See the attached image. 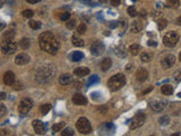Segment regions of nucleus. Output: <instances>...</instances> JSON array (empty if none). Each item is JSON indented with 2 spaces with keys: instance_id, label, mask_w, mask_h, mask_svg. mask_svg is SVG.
Listing matches in <instances>:
<instances>
[{
  "instance_id": "obj_7",
  "label": "nucleus",
  "mask_w": 181,
  "mask_h": 136,
  "mask_svg": "<svg viewBox=\"0 0 181 136\" xmlns=\"http://www.w3.org/2000/svg\"><path fill=\"white\" fill-rule=\"evenodd\" d=\"M17 50V43L14 40L10 41H1V51L4 55L10 56L15 53Z\"/></svg>"
},
{
  "instance_id": "obj_56",
  "label": "nucleus",
  "mask_w": 181,
  "mask_h": 136,
  "mask_svg": "<svg viewBox=\"0 0 181 136\" xmlns=\"http://www.w3.org/2000/svg\"><path fill=\"white\" fill-rule=\"evenodd\" d=\"M99 1H100V2H106L108 0H99Z\"/></svg>"
},
{
  "instance_id": "obj_38",
  "label": "nucleus",
  "mask_w": 181,
  "mask_h": 136,
  "mask_svg": "<svg viewBox=\"0 0 181 136\" xmlns=\"http://www.w3.org/2000/svg\"><path fill=\"white\" fill-rule=\"evenodd\" d=\"M86 24H84V23H80V24L77 26V33L78 34H84V33H86Z\"/></svg>"
},
{
  "instance_id": "obj_1",
  "label": "nucleus",
  "mask_w": 181,
  "mask_h": 136,
  "mask_svg": "<svg viewBox=\"0 0 181 136\" xmlns=\"http://www.w3.org/2000/svg\"><path fill=\"white\" fill-rule=\"evenodd\" d=\"M39 46L44 52H47L51 56H55L58 53L60 43L58 39L51 32H43L39 36Z\"/></svg>"
},
{
  "instance_id": "obj_45",
  "label": "nucleus",
  "mask_w": 181,
  "mask_h": 136,
  "mask_svg": "<svg viewBox=\"0 0 181 136\" xmlns=\"http://www.w3.org/2000/svg\"><path fill=\"white\" fill-rule=\"evenodd\" d=\"M110 2L113 7H118L119 5L121 4V0H110Z\"/></svg>"
},
{
  "instance_id": "obj_53",
  "label": "nucleus",
  "mask_w": 181,
  "mask_h": 136,
  "mask_svg": "<svg viewBox=\"0 0 181 136\" xmlns=\"http://www.w3.org/2000/svg\"><path fill=\"white\" fill-rule=\"evenodd\" d=\"M160 16H161V13H160V11H158V13H155V15L153 14V17H154L155 19H156V18H158V17H160Z\"/></svg>"
},
{
  "instance_id": "obj_54",
  "label": "nucleus",
  "mask_w": 181,
  "mask_h": 136,
  "mask_svg": "<svg viewBox=\"0 0 181 136\" xmlns=\"http://www.w3.org/2000/svg\"><path fill=\"white\" fill-rule=\"evenodd\" d=\"M111 27L113 28V27H116V26H118V23H116V22H112V24L110 25Z\"/></svg>"
},
{
  "instance_id": "obj_4",
  "label": "nucleus",
  "mask_w": 181,
  "mask_h": 136,
  "mask_svg": "<svg viewBox=\"0 0 181 136\" xmlns=\"http://www.w3.org/2000/svg\"><path fill=\"white\" fill-rule=\"evenodd\" d=\"M180 41V35L175 31H170L163 36V44L168 48H173Z\"/></svg>"
},
{
  "instance_id": "obj_49",
  "label": "nucleus",
  "mask_w": 181,
  "mask_h": 136,
  "mask_svg": "<svg viewBox=\"0 0 181 136\" xmlns=\"http://www.w3.org/2000/svg\"><path fill=\"white\" fill-rule=\"evenodd\" d=\"M28 4H38V2H40L41 0H26Z\"/></svg>"
},
{
  "instance_id": "obj_37",
  "label": "nucleus",
  "mask_w": 181,
  "mask_h": 136,
  "mask_svg": "<svg viewBox=\"0 0 181 136\" xmlns=\"http://www.w3.org/2000/svg\"><path fill=\"white\" fill-rule=\"evenodd\" d=\"M22 15H23L25 18H32V17L34 16V11L31 10V9H25V10H23Z\"/></svg>"
},
{
  "instance_id": "obj_47",
  "label": "nucleus",
  "mask_w": 181,
  "mask_h": 136,
  "mask_svg": "<svg viewBox=\"0 0 181 136\" xmlns=\"http://www.w3.org/2000/svg\"><path fill=\"white\" fill-rule=\"evenodd\" d=\"M10 134V130H7V129H2L1 132H0V135L4 136V135H9Z\"/></svg>"
},
{
  "instance_id": "obj_10",
  "label": "nucleus",
  "mask_w": 181,
  "mask_h": 136,
  "mask_svg": "<svg viewBox=\"0 0 181 136\" xmlns=\"http://www.w3.org/2000/svg\"><path fill=\"white\" fill-rule=\"evenodd\" d=\"M174 64H175V56L171 55V53H170V55H166L165 57H163L162 60H161V66H162V68H164V69L171 68Z\"/></svg>"
},
{
  "instance_id": "obj_8",
  "label": "nucleus",
  "mask_w": 181,
  "mask_h": 136,
  "mask_svg": "<svg viewBox=\"0 0 181 136\" xmlns=\"http://www.w3.org/2000/svg\"><path fill=\"white\" fill-rule=\"evenodd\" d=\"M145 120H146V115L143 113V112H139V113L135 115L134 117H133V119L130 120L129 128L130 129H136V128L142 127L143 125L145 124Z\"/></svg>"
},
{
  "instance_id": "obj_23",
  "label": "nucleus",
  "mask_w": 181,
  "mask_h": 136,
  "mask_svg": "<svg viewBox=\"0 0 181 136\" xmlns=\"http://www.w3.org/2000/svg\"><path fill=\"white\" fill-rule=\"evenodd\" d=\"M14 38H15V32L14 31H7V32H4L2 36H1V41L14 40Z\"/></svg>"
},
{
  "instance_id": "obj_18",
  "label": "nucleus",
  "mask_w": 181,
  "mask_h": 136,
  "mask_svg": "<svg viewBox=\"0 0 181 136\" xmlns=\"http://www.w3.org/2000/svg\"><path fill=\"white\" fill-rule=\"evenodd\" d=\"M71 82H72V77H71V75H69V74H63V75H61L59 77V84L62 85V86L70 84Z\"/></svg>"
},
{
  "instance_id": "obj_25",
  "label": "nucleus",
  "mask_w": 181,
  "mask_h": 136,
  "mask_svg": "<svg viewBox=\"0 0 181 136\" xmlns=\"http://www.w3.org/2000/svg\"><path fill=\"white\" fill-rule=\"evenodd\" d=\"M70 58L72 61H76V63H77V61H80V60L84 58V55H83V52H80V51H75V52L71 53Z\"/></svg>"
},
{
  "instance_id": "obj_51",
  "label": "nucleus",
  "mask_w": 181,
  "mask_h": 136,
  "mask_svg": "<svg viewBox=\"0 0 181 136\" xmlns=\"http://www.w3.org/2000/svg\"><path fill=\"white\" fill-rule=\"evenodd\" d=\"M175 23H177V25H179V26H181V16H179V17H178V18H177Z\"/></svg>"
},
{
  "instance_id": "obj_20",
  "label": "nucleus",
  "mask_w": 181,
  "mask_h": 136,
  "mask_svg": "<svg viewBox=\"0 0 181 136\" xmlns=\"http://www.w3.org/2000/svg\"><path fill=\"white\" fill-rule=\"evenodd\" d=\"M71 43H72L74 47H78V48L84 47V44H85L84 40H82L78 35H72L71 36Z\"/></svg>"
},
{
  "instance_id": "obj_15",
  "label": "nucleus",
  "mask_w": 181,
  "mask_h": 136,
  "mask_svg": "<svg viewBox=\"0 0 181 136\" xmlns=\"http://www.w3.org/2000/svg\"><path fill=\"white\" fill-rule=\"evenodd\" d=\"M30 63V56L27 53H18L15 58V64L18 66H23Z\"/></svg>"
},
{
  "instance_id": "obj_42",
  "label": "nucleus",
  "mask_w": 181,
  "mask_h": 136,
  "mask_svg": "<svg viewBox=\"0 0 181 136\" xmlns=\"http://www.w3.org/2000/svg\"><path fill=\"white\" fill-rule=\"evenodd\" d=\"M173 80L175 82H181V70H177L173 74Z\"/></svg>"
},
{
  "instance_id": "obj_30",
  "label": "nucleus",
  "mask_w": 181,
  "mask_h": 136,
  "mask_svg": "<svg viewBox=\"0 0 181 136\" xmlns=\"http://www.w3.org/2000/svg\"><path fill=\"white\" fill-rule=\"evenodd\" d=\"M66 126V122H58V124H55L53 126H52V130H53V133H57V132H61L63 129V127Z\"/></svg>"
},
{
  "instance_id": "obj_26",
  "label": "nucleus",
  "mask_w": 181,
  "mask_h": 136,
  "mask_svg": "<svg viewBox=\"0 0 181 136\" xmlns=\"http://www.w3.org/2000/svg\"><path fill=\"white\" fill-rule=\"evenodd\" d=\"M116 55L118 57H120V58H125L127 55V50L125 49V47L124 46H120V47H118V48L116 49Z\"/></svg>"
},
{
  "instance_id": "obj_2",
  "label": "nucleus",
  "mask_w": 181,
  "mask_h": 136,
  "mask_svg": "<svg viewBox=\"0 0 181 136\" xmlns=\"http://www.w3.org/2000/svg\"><path fill=\"white\" fill-rule=\"evenodd\" d=\"M55 73H57V69L53 65H44V66L39 68V70L35 75V80L40 84H48L53 80Z\"/></svg>"
},
{
  "instance_id": "obj_19",
  "label": "nucleus",
  "mask_w": 181,
  "mask_h": 136,
  "mask_svg": "<svg viewBox=\"0 0 181 136\" xmlns=\"http://www.w3.org/2000/svg\"><path fill=\"white\" fill-rule=\"evenodd\" d=\"M112 66V60L110 58H104L102 61H101V69L103 72H108Z\"/></svg>"
},
{
  "instance_id": "obj_16",
  "label": "nucleus",
  "mask_w": 181,
  "mask_h": 136,
  "mask_svg": "<svg viewBox=\"0 0 181 136\" xmlns=\"http://www.w3.org/2000/svg\"><path fill=\"white\" fill-rule=\"evenodd\" d=\"M148 78V70L145 68H139L136 72V80H138L139 83H144L145 80H147Z\"/></svg>"
},
{
  "instance_id": "obj_35",
  "label": "nucleus",
  "mask_w": 181,
  "mask_h": 136,
  "mask_svg": "<svg viewBox=\"0 0 181 136\" xmlns=\"http://www.w3.org/2000/svg\"><path fill=\"white\" fill-rule=\"evenodd\" d=\"M30 27H31L32 30H39L40 27H41V22H38V21H30Z\"/></svg>"
},
{
  "instance_id": "obj_29",
  "label": "nucleus",
  "mask_w": 181,
  "mask_h": 136,
  "mask_svg": "<svg viewBox=\"0 0 181 136\" xmlns=\"http://www.w3.org/2000/svg\"><path fill=\"white\" fill-rule=\"evenodd\" d=\"M50 110H51V104L49 103L41 104V107H40V113L41 115H47Z\"/></svg>"
},
{
  "instance_id": "obj_39",
  "label": "nucleus",
  "mask_w": 181,
  "mask_h": 136,
  "mask_svg": "<svg viewBox=\"0 0 181 136\" xmlns=\"http://www.w3.org/2000/svg\"><path fill=\"white\" fill-rule=\"evenodd\" d=\"M69 19H70V14L68 11H65L60 15V21H62V22H67Z\"/></svg>"
},
{
  "instance_id": "obj_13",
  "label": "nucleus",
  "mask_w": 181,
  "mask_h": 136,
  "mask_svg": "<svg viewBox=\"0 0 181 136\" xmlns=\"http://www.w3.org/2000/svg\"><path fill=\"white\" fill-rule=\"evenodd\" d=\"M2 80H4V83H5L6 85H8V86H13L14 83L16 82V76L13 72L8 70V72H6L5 74H4Z\"/></svg>"
},
{
  "instance_id": "obj_24",
  "label": "nucleus",
  "mask_w": 181,
  "mask_h": 136,
  "mask_svg": "<svg viewBox=\"0 0 181 136\" xmlns=\"http://www.w3.org/2000/svg\"><path fill=\"white\" fill-rule=\"evenodd\" d=\"M18 46L23 49V50H27V49L30 48V46H31V41H30V39H27V38H23L22 40L19 41Z\"/></svg>"
},
{
  "instance_id": "obj_3",
  "label": "nucleus",
  "mask_w": 181,
  "mask_h": 136,
  "mask_svg": "<svg viewBox=\"0 0 181 136\" xmlns=\"http://www.w3.org/2000/svg\"><path fill=\"white\" fill-rule=\"evenodd\" d=\"M125 84H126V77L124 74H116L111 76L110 80H108V88L112 92L121 90L125 86Z\"/></svg>"
},
{
  "instance_id": "obj_55",
  "label": "nucleus",
  "mask_w": 181,
  "mask_h": 136,
  "mask_svg": "<svg viewBox=\"0 0 181 136\" xmlns=\"http://www.w3.org/2000/svg\"><path fill=\"white\" fill-rule=\"evenodd\" d=\"M142 16H146V11H144V10H142Z\"/></svg>"
},
{
  "instance_id": "obj_50",
  "label": "nucleus",
  "mask_w": 181,
  "mask_h": 136,
  "mask_svg": "<svg viewBox=\"0 0 181 136\" xmlns=\"http://www.w3.org/2000/svg\"><path fill=\"white\" fill-rule=\"evenodd\" d=\"M152 90H153V86H150V88H148L147 90H145V91L143 92V94H147V93H148V92H150Z\"/></svg>"
},
{
  "instance_id": "obj_14",
  "label": "nucleus",
  "mask_w": 181,
  "mask_h": 136,
  "mask_svg": "<svg viewBox=\"0 0 181 136\" xmlns=\"http://www.w3.org/2000/svg\"><path fill=\"white\" fill-rule=\"evenodd\" d=\"M71 100H72V103L76 104V105H86L87 104V99L82 93L74 94L72 98H71Z\"/></svg>"
},
{
  "instance_id": "obj_9",
  "label": "nucleus",
  "mask_w": 181,
  "mask_h": 136,
  "mask_svg": "<svg viewBox=\"0 0 181 136\" xmlns=\"http://www.w3.org/2000/svg\"><path fill=\"white\" fill-rule=\"evenodd\" d=\"M32 108H33V101L28 98H24L18 104V112L21 115H26L31 111Z\"/></svg>"
},
{
  "instance_id": "obj_59",
  "label": "nucleus",
  "mask_w": 181,
  "mask_h": 136,
  "mask_svg": "<svg viewBox=\"0 0 181 136\" xmlns=\"http://www.w3.org/2000/svg\"><path fill=\"white\" fill-rule=\"evenodd\" d=\"M133 1H135V0H133Z\"/></svg>"
},
{
  "instance_id": "obj_40",
  "label": "nucleus",
  "mask_w": 181,
  "mask_h": 136,
  "mask_svg": "<svg viewBox=\"0 0 181 136\" xmlns=\"http://www.w3.org/2000/svg\"><path fill=\"white\" fill-rule=\"evenodd\" d=\"M13 88H14V90H16V91H21V90H23L24 88V85H23V83L22 82H17L16 80L15 83H14V85H13Z\"/></svg>"
},
{
  "instance_id": "obj_22",
  "label": "nucleus",
  "mask_w": 181,
  "mask_h": 136,
  "mask_svg": "<svg viewBox=\"0 0 181 136\" xmlns=\"http://www.w3.org/2000/svg\"><path fill=\"white\" fill-rule=\"evenodd\" d=\"M161 92L164 94V95H171L173 93V88L169 84H165V85H162L161 86Z\"/></svg>"
},
{
  "instance_id": "obj_57",
  "label": "nucleus",
  "mask_w": 181,
  "mask_h": 136,
  "mask_svg": "<svg viewBox=\"0 0 181 136\" xmlns=\"http://www.w3.org/2000/svg\"><path fill=\"white\" fill-rule=\"evenodd\" d=\"M179 61L181 63V52H180V55H179Z\"/></svg>"
},
{
  "instance_id": "obj_41",
  "label": "nucleus",
  "mask_w": 181,
  "mask_h": 136,
  "mask_svg": "<svg viewBox=\"0 0 181 136\" xmlns=\"http://www.w3.org/2000/svg\"><path fill=\"white\" fill-rule=\"evenodd\" d=\"M67 27L69 28V30H72V28H75L76 27V21L75 19H69V21H67Z\"/></svg>"
},
{
  "instance_id": "obj_5",
  "label": "nucleus",
  "mask_w": 181,
  "mask_h": 136,
  "mask_svg": "<svg viewBox=\"0 0 181 136\" xmlns=\"http://www.w3.org/2000/svg\"><path fill=\"white\" fill-rule=\"evenodd\" d=\"M76 128L80 134H84V135H87L92 132V125L89 122V120L85 118V117H80L77 122H76Z\"/></svg>"
},
{
  "instance_id": "obj_33",
  "label": "nucleus",
  "mask_w": 181,
  "mask_h": 136,
  "mask_svg": "<svg viewBox=\"0 0 181 136\" xmlns=\"http://www.w3.org/2000/svg\"><path fill=\"white\" fill-rule=\"evenodd\" d=\"M74 134H75V130L71 127H66L61 132V136H74Z\"/></svg>"
},
{
  "instance_id": "obj_31",
  "label": "nucleus",
  "mask_w": 181,
  "mask_h": 136,
  "mask_svg": "<svg viewBox=\"0 0 181 136\" xmlns=\"http://www.w3.org/2000/svg\"><path fill=\"white\" fill-rule=\"evenodd\" d=\"M168 24H169L168 19H165V18H161V19L158 21V30H160V31H163L166 26H168Z\"/></svg>"
},
{
  "instance_id": "obj_58",
  "label": "nucleus",
  "mask_w": 181,
  "mask_h": 136,
  "mask_svg": "<svg viewBox=\"0 0 181 136\" xmlns=\"http://www.w3.org/2000/svg\"><path fill=\"white\" fill-rule=\"evenodd\" d=\"M178 95H179V98H181V93H179V94H178Z\"/></svg>"
},
{
  "instance_id": "obj_12",
  "label": "nucleus",
  "mask_w": 181,
  "mask_h": 136,
  "mask_svg": "<svg viewBox=\"0 0 181 136\" xmlns=\"http://www.w3.org/2000/svg\"><path fill=\"white\" fill-rule=\"evenodd\" d=\"M32 126L34 132L38 134V135H43L45 133V126H44V122L41 121L39 119H35L32 121Z\"/></svg>"
},
{
  "instance_id": "obj_6",
  "label": "nucleus",
  "mask_w": 181,
  "mask_h": 136,
  "mask_svg": "<svg viewBox=\"0 0 181 136\" xmlns=\"http://www.w3.org/2000/svg\"><path fill=\"white\" fill-rule=\"evenodd\" d=\"M168 101L163 99H150L148 102V107L152 111L154 112H161L163 111L168 107Z\"/></svg>"
},
{
  "instance_id": "obj_34",
  "label": "nucleus",
  "mask_w": 181,
  "mask_h": 136,
  "mask_svg": "<svg viewBox=\"0 0 181 136\" xmlns=\"http://www.w3.org/2000/svg\"><path fill=\"white\" fill-rule=\"evenodd\" d=\"M141 60H142L143 63H150V60H152V56H150V53H147V52H143L142 55H141Z\"/></svg>"
},
{
  "instance_id": "obj_48",
  "label": "nucleus",
  "mask_w": 181,
  "mask_h": 136,
  "mask_svg": "<svg viewBox=\"0 0 181 136\" xmlns=\"http://www.w3.org/2000/svg\"><path fill=\"white\" fill-rule=\"evenodd\" d=\"M147 44H148V46H150V47H155V46H156V44H158V43H156V42H155V41H153V40H150V41H148V42H147Z\"/></svg>"
},
{
  "instance_id": "obj_11",
  "label": "nucleus",
  "mask_w": 181,
  "mask_h": 136,
  "mask_svg": "<svg viewBox=\"0 0 181 136\" xmlns=\"http://www.w3.org/2000/svg\"><path fill=\"white\" fill-rule=\"evenodd\" d=\"M89 51H91V53L93 56H101L103 52H104V46H103L102 42L96 41V42H94L89 47Z\"/></svg>"
},
{
  "instance_id": "obj_36",
  "label": "nucleus",
  "mask_w": 181,
  "mask_h": 136,
  "mask_svg": "<svg viewBox=\"0 0 181 136\" xmlns=\"http://www.w3.org/2000/svg\"><path fill=\"white\" fill-rule=\"evenodd\" d=\"M127 11H128V14H129V16L130 17H136L137 16V9H136L135 6H130V7H128Z\"/></svg>"
},
{
  "instance_id": "obj_46",
  "label": "nucleus",
  "mask_w": 181,
  "mask_h": 136,
  "mask_svg": "<svg viewBox=\"0 0 181 136\" xmlns=\"http://www.w3.org/2000/svg\"><path fill=\"white\" fill-rule=\"evenodd\" d=\"M80 1H83L84 4H86V5H88V6H94L93 0H80Z\"/></svg>"
},
{
  "instance_id": "obj_44",
  "label": "nucleus",
  "mask_w": 181,
  "mask_h": 136,
  "mask_svg": "<svg viewBox=\"0 0 181 136\" xmlns=\"http://www.w3.org/2000/svg\"><path fill=\"white\" fill-rule=\"evenodd\" d=\"M5 115H6V107L4 103H1L0 104V117H4Z\"/></svg>"
},
{
  "instance_id": "obj_21",
  "label": "nucleus",
  "mask_w": 181,
  "mask_h": 136,
  "mask_svg": "<svg viewBox=\"0 0 181 136\" xmlns=\"http://www.w3.org/2000/svg\"><path fill=\"white\" fill-rule=\"evenodd\" d=\"M141 46L139 44H137V43H133L130 47H129V52H130V55L131 56H137L138 53H139V51H141Z\"/></svg>"
},
{
  "instance_id": "obj_52",
  "label": "nucleus",
  "mask_w": 181,
  "mask_h": 136,
  "mask_svg": "<svg viewBox=\"0 0 181 136\" xmlns=\"http://www.w3.org/2000/svg\"><path fill=\"white\" fill-rule=\"evenodd\" d=\"M0 98H1V100H5L6 99V93L5 92H1L0 93Z\"/></svg>"
},
{
  "instance_id": "obj_17",
  "label": "nucleus",
  "mask_w": 181,
  "mask_h": 136,
  "mask_svg": "<svg viewBox=\"0 0 181 136\" xmlns=\"http://www.w3.org/2000/svg\"><path fill=\"white\" fill-rule=\"evenodd\" d=\"M89 68L87 67H77L75 70H74V74L77 76V77H85L87 75H89Z\"/></svg>"
},
{
  "instance_id": "obj_28",
  "label": "nucleus",
  "mask_w": 181,
  "mask_h": 136,
  "mask_svg": "<svg viewBox=\"0 0 181 136\" xmlns=\"http://www.w3.org/2000/svg\"><path fill=\"white\" fill-rule=\"evenodd\" d=\"M158 124H160V126H166V125H169L170 124V117L166 116V115L160 117L158 118Z\"/></svg>"
},
{
  "instance_id": "obj_32",
  "label": "nucleus",
  "mask_w": 181,
  "mask_h": 136,
  "mask_svg": "<svg viewBox=\"0 0 181 136\" xmlns=\"http://www.w3.org/2000/svg\"><path fill=\"white\" fill-rule=\"evenodd\" d=\"M166 5L171 8H178L180 6V0H166Z\"/></svg>"
},
{
  "instance_id": "obj_43",
  "label": "nucleus",
  "mask_w": 181,
  "mask_h": 136,
  "mask_svg": "<svg viewBox=\"0 0 181 136\" xmlns=\"http://www.w3.org/2000/svg\"><path fill=\"white\" fill-rule=\"evenodd\" d=\"M99 82V77L96 76V75H93V76H91V78L88 80V84H94V83H97Z\"/></svg>"
},
{
  "instance_id": "obj_27",
  "label": "nucleus",
  "mask_w": 181,
  "mask_h": 136,
  "mask_svg": "<svg viewBox=\"0 0 181 136\" xmlns=\"http://www.w3.org/2000/svg\"><path fill=\"white\" fill-rule=\"evenodd\" d=\"M142 28H143V25L139 22H134L131 24V32L133 33H139L142 31Z\"/></svg>"
}]
</instances>
